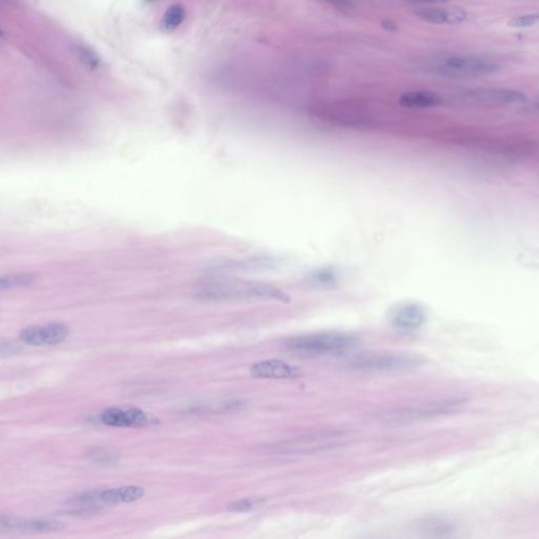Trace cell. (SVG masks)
Here are the masks:
<instances>
[{"mask_svg":"<svg viewBox=\"0 0 539 539\" xmlns=\"http://www.w3.org/2000/svg\"><path fill=\"white\" fill-rule=\"evenodd\" d=\"M198 298L207 302H290L288 294L273 284L240 278L207 280L198 290Z\"/></svg>","mask_w":539,"mask_h":539,"instance_id":"cell-1","label":"cell"},{"mask_svg":"<svg viewBox=\"0 0 539 539\" xmlns=\"http://www.w3.org/2000/svg\"><path fill=\"white\" fill-rule=\"evenodd\" d=\"M359 342L350 333L320 332L289 338L286 348L300 354L334 355L353 350Z\"/></svg>","mask_w":539,"mask_h":539,"instance_id":"cell-2","label":"cell"},{"mask_svg":"<svg viewBox=\"0 0 539 539\" xmlns=\"http://www.w3.org/2000/svg\"><path fill=\"white\" fill-rule=\"evenodd\" d=\"M427 359L414 353H364L348 361L352 370L362 372H396L421 368Z\"/></svg>","mask_w":539,"mask_h":539,"instance_id":"cell-3","label":"cell"},{"mask_svg":"<svg viewBox=\"0 0 539 539\" xmlns=\"http://www.w3.org/2000/svg\"><path fill=\"white\" fill-rule=\"evenodd\" d=\"M443 74L456 76L478 77L492 75L500 70L494 61L476 55H459L446 59L441 66Z\"/></svg>","mask_w":539,"mask_h":539,"instance_id":"cell-4","label":"cell"},{"mask_svg":"<svg viewBox=\"0 0 539 539\" xmlns=\"http://www.w3.org/2000/svg\"><path fill=\"white\" fill-rule=\"evenodd\" d=\"M469 399L465 395H453L443 397L428 403L416 404V406L406 408L397 413L399 419L404 421H416V419H431V417L443 416L456 412L466 406Z\"/></svg>","mask_w":539,"mask_h":539,"instance_id":"cell-5","label":"cell"},{"mask_svg":"<svg viewBox=\"0 0 539 539\" xmlns=\"http://www.w3.org/2000/svg\"><path fill=\"white\" fill-rule=\"evenodd\" d=\"M461 99L470 105L508 106L517 105L527 101L525 93L505 88H477L467 91L461 95Z\"/></svg>","mask_w":539,"mask_h":539,"instance_id":"cell-6","label":"cell"},{"mask_svg":"<svg viewBox=\"0 0 539 539\" xmlns=\"http://www.w3.org/2000/svg\"><path fill=\"white\" fill-rule=\"evenodd\" d=\"M68 327L61 322H53L46 326H31L21 332V342L30 346H55L61 344L68 337Z\"/></svg>","mask_w":539,"mask_h":539,"instance_id":"cell-7","label":"cell"},{"mask_svg":"<svg viewBox=\"0 0 539 539\" xmlns=\"http://www.w3.org/2000/svg\"><path fill=\"white\" fill-rule=\"evenodd\" d=\"M101 423L110 427L139 428L152 425L153 419L137 408H111L101 415Z\"/></svg>","mask_w":539,"mask_h":539,"instance_id":"cell-8","label":"cell"},{"mask_svg":"<svg viewBox=\"0 0 539 539\" xmlns=\"http://www.w3.org/2000/svg\"><path fill=\"white\" fill-rule=\"evenodd\" d=\"M251 374L256 379H293L300 376L302 369L282 360H262L252 366Z\"/></svg>","mask_w":539,"mask_h":539,"instance_id":"cell-9","label":"cell"},{"mask_svg":"<svg viewBox=\"0 0 539 539\" xmlns=\"http://www.w3.org/2000/svg\"><path fill=\"white\" fill-rule=\"evenodd\" d=\"M415 16L427 24L456 26L466 23L469 19V13L459 6L426 8L416 11Z\"/></svg>","mask_w":539,"mask_h":539,"instance_id":"cell-10","label":"cell"},{"mask_svg":"<svg viewBox=\"0 0 539 539\" xmlns=\"http://www.w3.org/2000/svg\"><path fill=\"white\" fill-rule=\"evenodd\" d=\"M390 322L395 328L401 330H415L426 322V312L417 304H401L391 311Z\"/></svg>","mask_w":539,"mask_h":539,"instance_id":"cell-11","label":"cell"},{"mask_svg":"<svg viewBox=\"0 0 539 539\" xmlns=\"http://www.w3.org/2000/svg\"><path fill=\"white\" fill-rule=\"evenodd\" d=\"M339 435L337 432H326L316 434L314 436L294 439L292 441L284 443L282 449L287 453H310L319 449H327L337 445Z\"/></svg>","mask_w":539,"mask_h":539,"instance_id":"cell-12","label":"cell"},{"mask_svg":"<svg viewBox=\"0 0 539 539\" xmlns=\"http://www.w3.org/2000/svg\"><path fill=\"white\" fill-rule=\"evenodd\" d=\"M65 525L61 521L46 519H14L1 517L0 528L2 530H17L24 532H48L63 529Z\"/></svg>","mask_w":539,"mask_h":539,"instance_id":"cell-13","label":"cell"},{"mask_svg":"<svg viewBox=\"0 0 539 539\" xmlns=\"http://www.w3.org/2000/svg\"><path fill=\"white\" fill-rule=\"evenodd\" d=\"M399 103L408 109H431L441 107L443 101L438 94L430 91H410L399 96Z\"/></svg>","mask_w":539,"mask_h":539,"instance_id":"cell-14","label":"cell"},{"mask_svg":"<svg viewBox=\"0 0 539 539\" xmlns=\"http://www.w3.org/2000/svg\"><path fill=\"white\" fill-rule=\"evenodd\" d=\"M145 495V489L136 486L129 487L115 488V489L101 490V503H133L138 500Z\"/></svg>","mask_w":539,"mask_h":539,"instance_id":"cell-15","label":"cell"},{"mask_svg":"<svg viewBox=\"0 0 539 539\" xmlns=\"http://www.w3.org/2000/svg\"><path fill=\"white\" fill-rule=\"evenodd\" d=\"M419 530L431 536H447L455 530V523L449 517L430 515L419 521Z\"/></svg>","mask_w":539,"mask_h":539,"instance_id":"cell-16","label":"cell"},{"mask_svg":"<svg viewBox=\"0 0 539 539\" xmlns=\"http://www.w3.org/2000/svg\"><path fill=\"white\" fill-rule=\"evenodd\" d=\"M36 276L32 274H14V275L2 276L0 278V289L10 290V289L23 288L31 286L36 282Z\"/></svg>","mask_w":539,"mask_h":539,"instance_id":"cell-17","label":"cell"},{"mask_svg":"<svg viewBox=\"0 0 539 539\" xmlns=\"http://www.w3.org/2000/svg\"><path fill=\"white\" fill-rule=\"evenodd\" d=\"M185 19V12L183 6L180 4L172 6L163 15V28L168 31L175 30L183 23Z\"/></svg>","mask_w":539,"mask_h":539,"instance_id":"cell-18","label":"cell"},{"mask_svg":"<svg viewBox=\"0 0 539 539\" xmlns=\"http://www.w3.org/2000/svg\"><path fill=\"white\" fill-rule=\"evenodd\" d=\"M264 503L265 499L251 497V498L240 499V500L231 503L227 507V510L230 512H234V513H242V512L251 511V510L256 509V508L264 505Z\"/></svg>","mask_w":539,"mask_h":539,"instance_id":"cell-19","label":"cell"},{"mask_svg":"<svg viewBox=\"0 0 539 539\" xmlns=\"http://www.w3.org/2000/svg\"><path fill=\"white\" fill-rule=\"evenodd\" d=\"M538 24H539V12L514 17L508 23V26L511 28H529Z\"/></svg>","mask_w":539,"mask_h":539,"instance_id":"cell-20","label":"cell"},{"mask_svg":"<svg viewBox=\"0 0 539 539\" xmlns=\"http://www.w3.org/2000/svg\"><path fill=\"white\" fill-rule=\"evenodd\" d=\"M312 282L320 286H333L337 284V276L333 271L320 270L312 275Z\"/></svg>","mask_w":539,"mask_h":539,"instance_id":"cell-21","label":"cell"},{"mask_svg":"<svg viewBox=\"0 0 539 539\" xmlns=\"http://www.w3.org/2000/svg\"><path fill=\"white\" fill-rule=\"evenodd\" d=\"M78 51L79 53H81V59H83L88 66H90L91 68L97 67V65H98V58L95 56L94 53L91 52L90 50L83 48V46L79 48Z\"/></svg>","mask_w":539,"mask_h":539,"instance_id":"cell-22","label":"cell"},{"mask_svg":"<svg viewBox=\"0 0 539 539\" xmlns=\"http://www.w3.org/2000/svg\"><path fill=\"white\" fill-rule=\"evenodd\" d=\"M324 1L328 2L335 8L339 9V10H349V9L352 8L354 0H324Z\"/></svg>","mask_w":539,"mask_h":539,"instance_id":"cell-23","label":"cell"},{"mask_svg":"<svg viewBox=\"0 0 539 539\" xmlns=\"http://www.w3.org/2000/svg\"><path fill=\"white\" fill-rule=\"evenodd\" d=\"M382 28L388 32H396L399 30V26L395 24V21H391V19H384L382 21Z\"/></svg>","mask_w":539,"mask_h":539,"instance_id":"cell-24","label":"cell"},{"mask_svg":"<svg viewBox=\"0 0 539 539\" xmlns=\"http://www.w3.org/2000/svg\"><path fill=\"white\" fill-rule=\"evenodd\" d=\"M408 1L414 2V4H447L449 0H408Z\"/></svg>","mask_w":539,"mask_h":539,"instance_id":"cell-25","label":"cell"},{"mask_svg":"<svg viewBox=\"0 0 539 539\" xmlns=\"http://www.w3.org/2000/svg\"><path fill=\"white\" fill-rule=\"evenodd\" d=\"M535 107H536V108H538V109H539V99H538V101H536V103H535Z\"/></svg>","mask_w":539,"mask_h":539,"instance_id":"cell-26","label":"cell"},{"mask_svg":"<svg viewBox=\"0 0 539 539\" xmlns=\"http://www.w3.org/2000/svg\"><path fill=\"white\" fill-rule=\"evenodd\" d=\"M147 1H154V0H147Z\"/></svg>","mask_w":539,"mask_h":539,"instance_id":"cell-27","label":"cell"}]
</instances>
